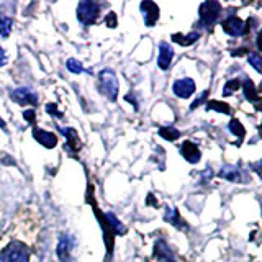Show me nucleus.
I'll return each instance as SVG.
<instances>
[{
	"mask_svg": "<svg viewBox=\"0 0 262 262\" xmlns=\"http://www.w3.org/2000/svg\"><path fill=\"white\" fill-rule=\"evenodd\" d=\"M0 128H2L4 131H7V123H5L2 118H0Z\"/></svg>",
	"mask_w": 262,
	"mask_h": 262,
	"instance_id": "obj_31",
	"label": "nucleus"
},
{
	"mask_svg": "<svg viewBox=\"0 0 262 262\" xmlns=\"http://www.w3.org/2000/svg\"><path fill=\"white\" fill-rule=\"evenodd\" d=\"M33 138L36 139L39 144H43L48 149H53L57 144V138L54 133L51 131H46V129H41V128H35L33 129Z\"/></svg>",
	"mask_w": 262,
	"mask_h": 262,
	"instance_id": "obj_13",
	"label": "nucleus"
},
{
	"mask_svg": "<svg viewBox=\"0 0 262 262\" xmlns=\"http://www.w3.org/2000/svg\"><path fill=\"white\" fill-rule=\"evenodd\" d=\"M239 85H241V82H239V79H231V80H228L226 84H225V87H223V95H233V92H236L237 89H239Z\"/></svg>",
	"mask_w": 262,
	"mask_h": 262,
	"instance_id": "obj_23",
	"label": "nucleus"
},
{
	"mask_svg": "<svg viewBox=\"0 0 262 262\" xmlns=\"http://www.w3.org/2000/svg\"><path fill=\"white\" fill-rule=\"evenodd\" d=\"M139 8H141V12H143V18H144V23H146V27H154L156 21L159 20V7L158 4H154V2H141L139 4Z\"/></svg>",
	"mask_w": 262,
	"mask_h": 262,
	"instance_id": "obj_8",
	"label": "nucleus"
},
{
	"mask_svg": "<svg viewBox=\"0 0 262 262\" xmlns=\"http://www.w3.org/2000/svg\"><path fill=\"white\" fill-rule=\"evenodd\" d=\"M221 15V5L218 2H213V0H208V2H203L200 5V15H199V25L207 30H211L213 25L216 23V20Z\"/></svg>",
	"mask_w": 262,
	"mask_h": 262,
	"instance_id": "obj_3",
	"label": "nucleus"
},
{
	"mask_svg": "<svg viewBox=\"0 0 262 262\" xmlns=\"http://www.w3.org/2000/svg\"><path fill=\"white\" fill-rule=\"evenodd\" d=\"M154 257L158 259L159 262H177L174 251L170 249V246L166 241H164V239L156 241V246H154Z\"/></svg>",
	"mask_w": 262,
	"mask_h": 262,
	"instance_id": "obj_10",
	"label": "nucleus"
},
{
	"mask_svg": "<svg viewBox=\"0 0 262 262\" xmlns=\"http://www.w3.org/2000/svg\"><path fill=\"white\" fill-rule=\"evenodd\" d=\"M5 62H7V54H5V49L0 46V68L2 66H5Z\"/></svg>",
	"mask_w": 262,
	"mask_h": 262,
	"instance_id": "obj_30",
	"label": "nucleus"
},
{
	"mask_svg": "<svg viewBox=\"0 0 262 262\" xmlns=\"http://www.w3.org/2000/svg\"><path fill=\"white\" fill-rule=\"evenodd\" d=\"M159 136L166 139V141H176V139L180 138V131L172 126H162L159 128Z\"/></svg>",
	"mask_w": 262,
	"mask_h": 262,
	"instance_id": "obj_19",
	"label": "nucleus"
},
{
	"mask_svg": "<svg viewBox=\"0 0 262 262\" xmlns=\"http://www.w3.org/2000/svg\"><path fill=\"white\" fill-rule=\"evenodd\" d=\"M172 92H174L176 97L179 98H188L190 95H193L195 92V82L190 77H184V79H179L174 82L172 85Z\"/></svg>",
	"mask_w": 262,
	"mask_h": 262,
	"instance_id": "obj_7",
	"label": "nucleus"
},
{
	"mask_svg": "<svg viewBox=\"0 0 262 262\" xmlns=\"http://www.w3.org/2000/svg\"><path fill=\"white\" fill-rule=\"evenodd\" d=\"M248 61L254 69H256L257 72H260V54L259 53H251L248 56Z\"/></svg>",
	"mask_w": 262,
	"mask_h": 262,
	"instance_id": "obj_25",
	"label": "nucleus"
},
{
	"mask_svg": "<svg viewBox=\"0 0 262 262\" xmlns=\"http://www.w3.org/2000/svg\"><path fill=\"white\" fill-rule=\"evenodd\" d=\"M46 112H48V113H51V115H56V117H61V113L56 110V105H54V103H48V105H46Z\"/></svg>",
	"mask_w": 262,
	"mask_h": 262,
	"instance_id": "obj_29",
	"label": "nucleus"
},
{
	"mask_svg": "<svg viewBox=\"0 0 262 262\" xmlns=\"http://www.w3.org/2000/svg\"><path fill=\"white\" fill-rule=\"evenodd\" d=\"M23 117H25V121H28L30 125H35V110H25V113H23Z\"/></svg>",
	"mask_w": 262,
	"mask_h": 262,
	"instance_id": "obj_27",
	"label": "nucleus"
},
{
	"mask_svg": "<svg viewBox=\"0 0 262 262\" xmlns=\"http://www.w3.org/2000/svg\"><path fill=\"white\" fill-rule=\"evenodd\" d=\"M172 59H174V49H172V46L169 43L162 41V43L159 45V54H158L159 69L167 71L170 68V64H172Z\"/></svg>",
	"mask_w": 262,
	"mask_h": 262,
	"instance_id": "obj_11",
	"label": "nucleus"
},
{
	"mask_svg": "<svg viewBox=\"0 0 262 262\" xmlns=\"http://www.w3.org/2000/svg\"><path fill=\"white\" fill-rule=\"evenodd\" d=\"M61 131H62V135L68 138L69 149H72V151L80 149V141H79V138H77L76 129H72V128H61Z\"/></svg>",
	"mask_w": 262,
	"mask_h": 262,
	"instance_id": "obj_18",
	"label": "nucleus"
},
{
	"mask_svg": "<svg viewBox=\"0 0 262 262\" xmlns=\"http://www.w3.org/2000/svg\"><path fill=\"white\" fill-rule=\"evenodd\" d=\"M72 248H74V239L69 234H61L59 243H57V257H59L61 262H71V254H72Z\"/></svg>",
	"mask_w": 262,
	"mask_h": 262,
	"instance_id": "obj_9",
	"label": "nucleus"
},
{
	"mask_svg": "<svg viewBox=\"0 0 262 262\" xmlns=\"http://www.w3.org/2000/svg\"><path fill=\"white\" fill-rule=\"evenodd\" d=\"M207 95H208V92H207V90H205V92H202V95L199 97V98H195V100H193V103L190 105V110H195L196 108V106H199L203 100H205V98H207Z\"/></svg>",
	"mask_w": 262,
	"mask_h": 262,
	"instance_id": "obj_28",
	"label": "nucleus"
},
{
	"mask_svg": "<svg viewBox=\"0 0 262 262\" xmlns=\"http://www.w3.org/2000/svg\"><path fill=\"white\" fill-rule=\"evenodd\" d=\"M243 90H244V97L248 98L249 102H256V103H259L260 95H259L257 89H256V85H254V82H252V80L246 79V80H244V84H243Z\"/></svg>",
	"mask_w": 262,
	"mask_h": 262,
	"instance_id": "obj_17",
	"label": "nucleus"
},
{
	"mask_svg": "<svg viewBox=\"0 0 262 262\" xmlns=\"http://www.w3.org/2000/svg\"><path fill=\"white\" fill-rule=\"evenodd\" d=\"M66 66H68V71H71L72 74H80V72H84V68H82V62L77 61V59H74V57L68 59Z\"/></svg>",
	"mask_w": 262,
	"mask_h": 262,
	"instance_id": "obj_24",
	"label": "nucleus"
},
{
	"mask_svg": "<svg viewBox=\"0 0 262 262\" xmlns=\"http://www.w3.org/2000/svg\"><path fill=\"white\" fill-rule=\"evenodd\" d=\"M100 15V4L92 2V0H85V2H79L77 5V20L84 25L90 27L94 25Z\"/></svg>",
	"mask_w": 262,
	"mask_h": 262,
	"instance_id": "obj_4",
	"label": "nucleus"
},
{
	"mask_svg": "<svg viewBox=\"0 0 262 262\" xmlns=\"http://www.w3.org/2000/svg\"><path fill=\"white\" fill-rule=\"evenodd\" d=\"M205 105H207V110H215V112H220V113H226V115L231 113V108H229V105H228V103H225V102L210 100V102H207Z\"/></svg>",
	"mask_w": 262,
	"mask_h": 262,
	"instance_id": "obj_21",
	"label": "nucleus"
},
{
	"mask_svg": "<svg viewBox=\"0 0 262 262\" xmlns=\"http://www.w3.org/2000/svg\"><path fill=\"white\" fill-rule=\"evenodd\" d=\"M220 177L225 180H229V182H237V184L244 182L243 170L236 166H223L220 170Z\"/></svg>",
	"mask_w": 262,
	"mask_h": 262,
	"instance_id": "obj_14",
	"label": "nucleus"
},
{
	"mask_svg": "<svg viewBox=\"0 0 262 262\" xmlns=\"http://www.w3.org/2000/svg\"><path fill=\"white\" fill-rule=\"evenodd\" d=\"M200 38V33L199 31H192V33H188V35H182V33H176V35H172V41L180 46H190L193 45L196 39Z\"/></svg>",
	"mask_w": 262,
	"mask_h": 262,
	"instance_id": "obj_16",
	"label": "nucleus"
},
{
	"mask_svg": "<svg viewBox=\"0 0 262 262\" xmlns=\"http://www.w3.org/2000/svg\"><path fill=\"white\" fill-rule=\"evenodd\" d=\"M180 154H182V158L190 164H196L202 158L199 146L193 144L192 141H184V144L180 146Z\"/></svg>",
	"mask_w": 262,
	"mask_h": 262,
	"instance_id": "obj_12",
	"label": "nucleus"
},
{
	"mask_svg": "<svg viewBox=\"0 0 262 262\" xmlns=\"http://www.w3.org/2000/svg\"><path fill=\"white\" fill-rule=\"evenodd\" d=\"M221 28H223V31L228 33L229 36H243V35H248L249 33V20H248V23H244L241 18L231 15L221 21Z\"/></svg>",
	"mask_w": 262,
	"mask_h": 262,
	"instance_id": "obj_5",
	"label": "nucleus"
},
{
	"mask_svg": "<svg viewBox=\"0 0 262 262\" xmlns=\"http://www.w3.org/2000/svg\"><path fill=\"white\" fill-rule=\"evenodd\" d=\"M10 98L18 105H36L38 103V95L35 90H31L28 87H20L15 89L10 94Z\"/></svg>",
	"mask_w": 262,
	"mask_h": 262,
	"instance_id": "obj_6",
	"label": "nucleus"
},
{
	"mask_svg": "<svg viewBox=\"0 0 262 262\" xmlns=\"http://www.w3.org/2000/svg\"><path fill=\"white\" fill-rule=\"evenodd\" d=\"M164 220H166L167 223H170L172 226L179 228V229H187L188 228L187 223H185V220L180 218L176 207H166V211H164Z\"/></svg>",
	"mask_w": 262,
	"mask_h": 262,
	"instance_id": "obj_15",
	"label": "nucleus"
},
{
	"mask_svg": "<svg viewBox=\"0 0 262 262\" xmlns=\"http://www.w3.org/2000/svg\"><path fill=\"white\" fill-rule=\"evenodd\" d=\"M228 128H229V131H231L233 135L237 136V139H239V143H241V139L246 136V129H244V126L241 125V121H239V120H236V118H233L231 121H229Z\"/></svg>",
	"mask_w": 262,
	"mask_h": 262,
	"instance_id": "obj_20",
	"label": "nucleus"
},
{
	"mask_svg": "<svg viewBox=\"0 0 262 262\" xmlns=\"http://www.w3.org/2000/svg\"><path fill=\"white\" fill-rule=\"evenodd\" d=\"M30 252L27 244L20 241H12L0 254V262H28Z\"/></svg>",
	"mask_w": 262,
	"mask_h": 262,
	"instance_id": "obj_2",
	"label": "nucleus"
},
{
	"mask_svg": "<svg viewBox=\"0 0 262 262\" xmlns=\"http://www.w3.org/2000/svg\"><path fill=\"white\" fill-rule=\"evenodd\" d=\"M12 25H13L12 18H8V16H5V15L0 13V36L7 38L8 35H10Z\"/></svg>",
	"mask_w": 262,
	"mask_h": 262,
	"instance_id": "obj_22",
	"label": "nucleus"
},
{
	"mask_svg": "<svg viewBox=\"0 0 262 262\" xmlns=\"http://www.w3.org/2000/svg\"><path fill=\"white\" fill-rule=\"evenodd\" d=\"M98 84H100V90L105 97H108V100L115 102L118 97V79L117 74H115L112 69H103L98 74Z\"/></svg>",
	"mask_w": 262,
	"mask_h": 262,
	"instance_id": "obj_1",
	"label": "nucleus"
},
{
	"mask_svg": "<svg viewBox=\"0 0 262 262\" xmlns=\"http://www.w3.org/2000/svg\"><path fill=\"white\" fill-rule=\"evenodd\" d=\"M105 25L108 28H115V27H117V15H115L113 12H110L108 15L105 16Z\"/></svg>",
	"mask_w": 262,
	"mask_h": 262,
	"instance_id": "obj_26",
	"label": "nucleus"
}]
</instances>
